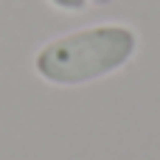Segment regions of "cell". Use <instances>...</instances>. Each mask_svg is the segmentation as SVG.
<instances>
[{
    "mask_svg": "<svg viewBox=\"0 0 160 160\" xmlns=\"http://www.w3.org/2000/svg\"><path fill=\"white\" fill-rule=\"evenodd\" d=\"M141 48L127 22H98L53 37L34 53V73L53 87H82L124 70Z\"/></svg>",
    "mask_w": 160,
    "mask_h": 160,
    "instance_id": "1",
    "label": "cell"
},
{
    "mask_svg": "<svg viewBox=\"0 0 160 160\" xmlns=\"http://www.w3.org/2000/svg\"><path fill=\"white\" fill-rule=\"evenodd\" d=\"M56 11H65V14H79L90 6V0H48Z\"/></svg>",
    "mask_w": 160,
    "mask_h": 160,
    "instance_id": "2",
    "label": "cell"
},
{
    "mask_svg": "<svg viewBox=\"0 0 160 160\" xmlns=\"http://www.w3.org/2000/svg\"><path fill=\"white\" fill-rule=\"evenodd\" d=\"M93 6H110V3H115V0H90Z\"/></svg>",
    "mask_w": 160,
    "mask_h": 160,
    "instance_id": "3",
    "label": "cell"
}]
</instances>
